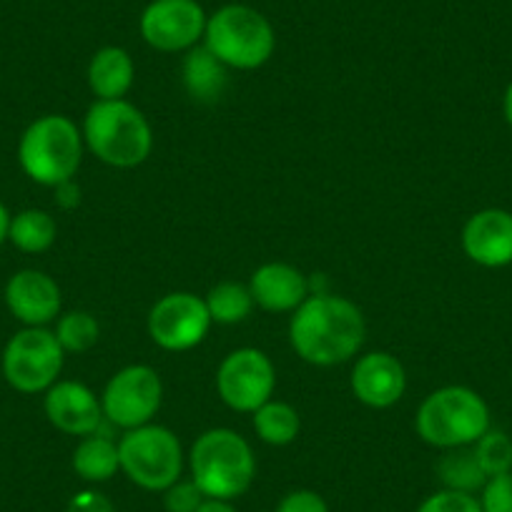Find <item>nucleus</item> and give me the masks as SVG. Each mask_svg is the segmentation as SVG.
Segmentation results:
<instances>
[{
	"label": "nucleus",
	"instance_id": "nucleus-1",
	"mask_svg": "<svg viewBox=\"0 0 512 512\" xmlns=\"http://www.w3.org/2000/svg\"><path fill=\"white\" fill-rule=\"evenodd\" d=\"M367 337L362 309L337 294L314 292L289 322V342L297 357L314 367L349 362Z\"/></svg>",
	"mask_w": 512,
	"mask_h": 512
},
{
	"label": "nucleus",
	"instance_id": "nucleus-2",
	"mask_svg": "<svg viewBox=\"0 0 512 512\" xmlns=\"http://www.w3.org/2000/svg\"><path fill=\"white\" fill-rule=\"evenodd\" d=\"M86 149L113 169H136L154 149V131L141 108L126 98L96 101L83 118Z\"/></svg>",
	"mask_w": 512,
	"mask_h": 512
},
{
	"label": "nucleus",
	"instance_id": "nucleus-3",
	"mask_svg": "<svg viewBox=\"0 0 512 512\" xmlns=\"http://www.w3.org/2000/svg\"><path fill=\"white\" fill-rule=\"evenodd\" d=\"M191 480L204 497L236 500L249 492L256 477V457L249 442L229 427H214L196 437L189 452Z\"/></svg>",
	"mask_w": 512,
	"mask_h": 512
},
{
	"label": "nucleus",
	"instance_id": "nucleus-4",
	"mask_svg": "<svg viewBox=\"0 0 512 512\" xmlns=\"http://www.w3.org/2000/svg\"><path fill=\"white\" fill-rule=\"evenodd\" d=\"M415 430L422 442L437 450L472 447L490 430V407L480 392L447 384L425 397L417 410Z\"/></svg>",
	"mask_w": 512,
	"mask_h": 512
},
{
	"label": "nucleus",
	"instance_id": "nucleus-5",
	"mask_svg": "<svg viewBox=\"0 0 512 512\" xmlns=\"http://www.w3.org/2000/svg\"><path fill=\"white\" fill-rule=\"evenodd\" d=\"M81 128L61 113H48L36 118L23 131L18 144V161L23 174L41 186L56 189L63 181H71L83 161Z\"/></svg>",
	"mask_w": 512,
	"mask_h": 512
},
{
	"label": "nucleus",
	"instance_id": "nucleus-6",
	"mask_svg": "<svg viewBox=\"0 0 512 512\" xmlns=\"http://www.w3.org/2000/svg\"><path fill=\"white\" fill-rule=\"evenodd\" d=\"M204 46L236 71H254L272 58L277 48L274 28L256 8L229 3L206 21Z\"/></svg>",
	"mask_w": 512,
	"mask_h": 512
},
{
	"label": "nucleus",
	"instance_id": "nucleus-7",
	"mask_svg": "<svg viewBox=\"0 0 512 512\" xmlns=\"http://www.w3.org/2000/svg\"><path fill=\"white\" fill-rule=\"evenodd\" d=\"M118 457L123 475L149 492H164L179 482L186 460L179 437L169 427L154 422L123 432Z\"/></svg>",
	"mask_w": 512,
	"mask_h": 512
},
{
	"label": "nucleus",
	"instance_id": "nucleus-8",
	"mask_svg": "<svg viewBox=\"0 0 512 512\" xmlns=\"http://www.w3.org/2000/svg\"><path fill=\"white\" fill-rule=\"evenodd\" d=\"M66 352L46 327H23L3 349V377L16 392L38 395L58 382Z\"/></svg>",
	"mask_w": 512,
	"mask_h": 512
},
{
	"label": "nucleus",
	"instance_id": "nucleus-9",
	"mask_svg": "<svg viewBox=\"0 0 512 512\" xmlns=\"http://www.w3.org/2000/svg\"><path fill=\"white\" fill-rule=\"evenodd\" d=\"M164 400V384L159 372L149 364H131L108 379L103 387V417L121 430L149 425Z\"/></svg>",
	"mask_w": 512,
	"mask_h": 512
},
{
	"label": "nucleus",
	"instance_id": "nucleus-10",
	"mask_svg": "<svg viewBox=\"0 0 512 512\" xmlns=\"http://www.w3.org/2000/svg\"><path fill=\"white\" fill-rule=\"evenodd\" d=\"M274 387H277V369L262 349H234L226 354L216 372V392L221 402L234 412L254 415L264 402L272 400Z\"/></svg>",
	"mask_w": 512,
	"mask_h": 512
},
{
	"label": "nucleus",
	"instance_id": "nucleus-11",
	"mask_svg": "<svg viewBox=\"0 0 512 512\" xmlns=\"http://www.w3.org/2000/svg\"><path fill=\"white\" fill-rule=\"evenodd\" d=\"M206 302L191 292H171L149 312V334L166 352H186L199 347L211 329Z\"/></svg>",
	"mask_w": 512,
	"mask_h": 512
},
{
	"label": "nucleus",
	"instance_id": "nucleus-12",
	"mask_svg": "<svg viewBox=\"0 0 512 512\" xmlns=\"http://www.w3.org/2000/svg\"><path fill=\"white\" fill-rule=\"evenodd\" d=\"M206 21L196 0H151L141 16V36L161 53L191 51L204 38Z\"/></svg>",
	"mask_w": 512,
	"mask_h": 512
},
{
	"label": "nucleus",
	"instance_id": "nucleus-13",
	"mask_svg": "<svg viewBox=\"0 0 512 512\" xmlns=\"http://www.w3.org/2000/svg\"><path fill=\"white\" fill-rule=\"evenodd\" d=\"M6 307L23 327H46L61 317V287L38 269H21L6 284Z\"/></svg>",
	"mask_w": 512,
	"mask_h": 512
},
{
	"label": "nucleus",
	"instance_id": "nucleus-14",
	"mask_svg": "<svg viewBox=\"0 0 512 512\" xmlns=\"http://www.w3.org/2000/svg\"><path fill=\"white\" fill-rule=\"evenodd\" d=\"M349 384L362 405L372 407V410H387L405 395L407 372L395 354L369 352L357 359Z\"/></svg>",
	"mask_w": 512,
	"mask_h": 512
},
{
	"label": "nucleus",
	"instance_id": "nucleus-15",
	"mask_svg": "<svg viewBox=\"0 0 512 512\" xmlns=\"http://www.w3.org/2000/svg\"><path fill=\"white\" fill-rule=\"evenodd\" d=\"M462 249L467 259L485 269L512 264V214L505 209H482L462 226Z\"/></svg>",
	"mask_w": 512,
	"mask_h": 512
},
{
	"label": "nucleus",
	"instance_id": "nucleus-16",
	"mask_svg": "<svg viewBox=\"0 0 512 512\" xmlns=\"http://www.w3.org/2000/svg\"><path fill=\"white\" fill-rule=\"evenodd\" d=\"M43 410L56 430L73 437L93 435L103 422L101 400L88 390L86 384L71 382V379L53 384L46 392Z\"/></svg>",
	"mask_w": 512,
	"mask_h": 512
},
{
	"label": "nucleus",
	"instance_id": "nucleus-17",
	"mask_svg": "<svg viewBox=\"0 0 512 512\" xmlns=\"http://www.w3.org/2000/svg\"><path fill=\"white\" fill-rule=\"evenodd\" d=\"M249 292L256 307L267 312H294L312 294V287L309 279L292 264L269 262L251 274Z\"/></svg>",
	"mask_w": 512,
	"mask_h": 512
},
{
	"label": "nucleus",
	"instance_id": "nucleus-18",
	"mask_svg": "<svg viewBox=\"0 0 512 512\" xmlns=\"http://www.w3.org/2000/svg\"><path fill=\"white\" fill-rule=\"evenodd\" d=\"M136 68L128 51L118 46H106L96 51L88 63V88L96 101H116L134 86Z\"/></svg>",
	"mask_w": 512,
	"mask_h": 512
},
{
	"label": "nucleus",
	"instance_id": "nucleus-19",
	"mask_svg": "<svg viewBox=\"0 0 512 512\" xmlns=\"http://www.w3.org/2000/svg\"><path fill=\"white\" fill-rule=\"evenodd\" d=\"M184 86L194 101H219L226 88V66L206 46H194L184 58Z\"/></svg>",
	"mask_w": 512,
	"mask_h": 512
},
{
	"label": "nucleus",
	"instance_id": "nucleus-20",
	"mask_svg": "<svg viewBox=\"0 0 512 512\" xmlns=\"http://www.w3.org/2000/svg\"><path fill=\"white\" fill-rule=\"evenodd\" d=\"M73 470L86 482H108L121 470V457H118V442L106 435L83 437L73 450Z\"/></svg>",
	"mask_w": 512,
	"mask_h": 512
},
{
	"label": "nucleus",
	"instance_id": "nucleus-21",
	"mask_svg": "<svg viewBox=\"0 0 512 512\" xmlns=\"http://www.w3.org/2000/svg\"><path fill=\"white\" fill-rule=\"evenodd\" d=\"M437 477L445 490L467 492V495H477L487 482V475L482 472L472 447L445 450V455L437 462Z\"/></svg>",
	"mask_w": 512,
	"mask_h": 512
},
{
	"label": "nucleus",
	"instance_id": "nucleus-22",
	"mask_svg": "<svg viewBox=\"0 0 512 512\" xmlns=\"http://www.w3.org/2000/svg\"><path fill=\"white\" fill-rule=\"evenodd\" d=\"M58 236V226L53 216L43 209H26L21 214L11 216V229L8 241L26 254H43L53 246Z\"/></svg>",
	"mask_w": 512,
	"mask_h": 512
},
{
	"label": "nucleus",
	"instance_id": "nucleus-23",
	"mask_svg": "<svg viewBox=\"0 0 512 512\" xmlns=\"http://www.w3.org/2000/svg\"><path fill=\"white\" fill-rule=\"evenodd\" d=\"M254 430L259 440L272 447L292 445L302 430L299 412L289 402L269 400L254 412Z\"/></svg>",
	"mask_w": 512,
	"mask_h": 512
},
{
	"label": "nucleus",
	"instance_id": "nucleus-24",
	"mask_svg": "<svg viewBox=\"0 0 512 512\" xmlns=\"http://www.w3.org/2000/svg\"><path fill=\"white\" fill-rule=\"evenodd\" d=\"M206 309L211 314V322L216 324H239L254 309V297L249 292V284L221 282L209 289L204 297Z\"/></svg>",
	"mask_w": 512,
	"mask_h": 512
},
{
	"label": "nucleus",
	"instance_id": "nucleus-25",
	"mask_svg": "<svg viewBox=\"0 0 512 512\" xmlns=\"http://www.w3.org/2000/svg\"><path fill=\"white\" fill-rule=\"evenodd\" d=\"M56 339L63 347V352L71 354H83L88 349L96 347L98 334H101V327H98L96 317L83 309H73V312H66L63 317H58L56 324Z\"/></svg>",
	"mask_w": 512,
	"mask_h": 512
},
{
	"label": "nucleus",
	"instance_id": "nucleus-26",
	"mask_svg": "<svg viewBox=\"0 0 512 512\" xmlns=\"http://www.w3.org/2000/svg\"><path fill=\"white\" fill-rule=\"evenodd\" d=\"M477 462H480L482 472L490 477L505 475L512 472V437L502 430H487L480 440L472 445Z\"/></svg>",
	"mask_w": 512,
	"mask_h": 512
},
{
	"label": "nucleus",
	"instance_id": "nucleus-27",
	"mask_svg": "<svg viewBox=\"0 0 512 512\" xmlns=\"http://www.w3.org/2000/svg\"><path fill=\"white\" fill-rule=\"evenodd\" d=\"M417 512H482V507L477 495L445 490V487H442V490L425 497L422 505L417 507Z\"/></svg>",
	"mask_w": 512,
	"mask_h": 512
},
{
	"label": "nucleus",
	"instance_id": "nucleus-28",
	"mask_svg": "<svg viewBox=\"0 0 512 512\" xmlns=\"http://www.w3.org/2000/svg\"><path fill=\"white\" fill-rule=\"evenodd\" d=\"M477 500L482 512H512V472L490 477Z\"/></svg>",
	"mask_w": 512,
	"mask_h": 512
},
{
	"label": "nucleus",
	"instance_id": "nucleus-29",
	"mask_svg": "<svg viewBox=\"0 0 512 512\" xmlns=\"http://www.w3.org/2000/svg\"><path fill=\"white\" fill-rule=\"evenodd\" d=\"M204 500V492L196 487L194 480H179L164 490L166 512H196Z\"/></svg>",
	"mask_w": 512,
	"mask_h": 512
},
{
	"label": "nucleus",
	"instance_id": "nucleus-30",
	"mask_svg": "<svg viewBox=\"0 0 512 512\" xmlns=\"http://www.w3.org/2000/svg\"><path fill=\"white\" fill-rule=\"evenodd\" d=\"M274 512H329L327 500L314 490H292L279 500Z\"/></svg>",
	"mask_w": 512,
	"mask_h": 512
},
{
	"label": "nucleus",
	"instance_id": "nucleus-31",
	"mask_svg": "<svg viewBox=\"0 0 512 512\" xmlns=\"http://www.w3.org/2000/svg\"><path fill=\"white\" fill-rule=\"evenodd\" d=\"M66 512H116V507L103 492L81 490L68 500Z\"/></svg>",
	"mask_w": 512,
	"mask_h": 512
},
{
	"label": "nucleus",
	"instance_id": "nucleus-32",
	"mask_svg": "<svg viewBox=\"0 0 512 512\" xmlns=\"http://www.w3.org/2000/svg\"><path fill=\"white\" fill-rule=\"evenodd\" d=\"M56 201L61 209H76L81 204V186L76 181H63L56 186Z\"/></svg>",
	"mask_w": 512,
	"mask_h": 512
},
{
	"label": "nucleus",
	"instance_id": "nucleus-33",
	"mask_svg": "<svg viewBox=\"0 0 512 512\" xmlns=\"http://www.w3.org/2000/svg\"><path fill=\"white\" fill-rule=\"evenodd\" d=\"M196 512H239V510L231 505V500H214V497H206Z\"/></svg>",
	"mask_w": 512,
	"mask_h": 512
},
{
	"label": "nucleus",
	"instance_id": "nucleus-34",
	"mask_svg": "<svg viewBox=\"0 0 512 512\" xmlns=\"http://www.w3.org/2000/svg\"><path fill=\"white\" fill-rule=\"evenodd\" d=\"M8 229H11V211L0 201V246L8 241Z\"/></svg>",
	"mask_w": 512,
	"mask_h": 512
},
{
	"label": "nucleus",
	"instance_id": "nucleus-35",
	"mask_svg": "<svg viewBox=\"0 0 512 512\" xmlns=\"http://www.w3.org/2000/svg\"><path fill=\"white\" fill-rule=\"evenodd\" d=\"M502 116H505L507 126L512 128V81L507 83V88H505V96H502Z\"/></svg>",
	"mask_w": 512,
	"mask_h": 512
}]
</instances>
